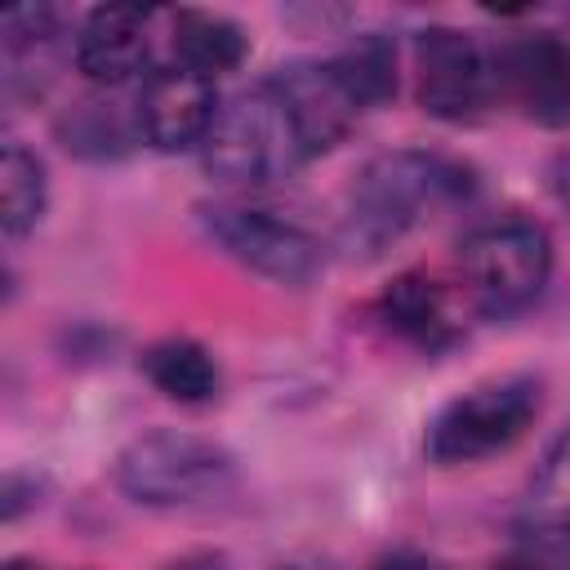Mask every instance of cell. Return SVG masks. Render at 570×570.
<instances>
[{
	"label": "cell",
	"mask_w": 570,
	"mask_h": 570,
	"mask_svg": "<svg viewBox=\"0 0 570 570\" xmlns=\"http://www.w3.org/2000/svg\"><path fill=\"white\" fill-rule=\"evenodd\" d=\"M472 169L441 151H387L361 169L338 218V249L347 258H383L432 214L468 200Z\"/></svg>",
	"instance_id": "6da1fadb"
},
{
	"label": "cell",
	"mask_w": 570,
	"mask_h": 570,
	"mask_svg": "<svg viewBox=\"0 0 570 570\" xmlns=\"http://www.w3.org/2000/svg\"><path fill=\"white\" fill-rule=\"evenodd\" d=\"M307 142L298 134V120L289 116L285 98L272 89V80H258L227 98L200 142V165L209 178L232 187H267L303 169Z\"/></svg>",
	"instance_id": "7a4b0ae2"
},
{
	"label": "cell",
	"mask_w": 570,
	"mask_h": 570,
	"mask_svg": "<svg viewBox=\"0 0 570 570\" xmlns=\"http://www.w3.org/2000/svg\"><path fill=\"white\" fill-rule=\"evenodd\" d=\"M539 410H543V383L534 374H508V379L476 383V387L450 396L432 414L423 450L441 468L490 459V454L517 445L534 428Z\"/></svg>",
	"instance_id": "3957f363"
},
{
	"label": "cell",
	"mask_w": 570,
	"mask_h": 570,
	"mask_svg": "<svg viewBox=\"0 0 570 570\" xmlns=\"http://www.w3.org/2000/svg\"><path fill=\"white\" fill-rule=\"evenodd\" d=\"M232 476L236 463L218 441L178 428L142 432L116 459V485L147 508H187L214 499L232 485Z\"/></svg>",
	"instance_id": "277c9868"
},
{
	"label": "cell",
	"mask_w": 570,
	"mask_h": 570,
	"mask_svg": "<svg viewBox=\"0 0 570 570\" xmlns=\"http://www.w3.org/2000/svg\"><path fill=\"white\" fill-rule=\"evenodd\" d=\"M459 267L472 307L490 321H508L543 294L552 276V240L530 218H499L459 245Z\"/></svg>",
	"instance_id": "5b68a950"
},
{
	"label": "cell",
	"mask_w": 570,
	"mask_h": 570,
	"mask_svg": "<svg viewBox=\"0 0 570 570\" xmlns=\"http://www.w3.org/2000/svg\"><path fill=\"white\" fill-rule=\"evenodd\" d=\"M200 227L227 258L276 285L303 289L325 272V245L303 223L276 209L218 200V205H200Z\"/></svg>",
	"instance_id": "8992f818"
},
{
	"label": "cell",
	"mask_w": 570,
	"mask_h": 570,
	"mask_svg": "<svg viewBox=\"0 0 570 570\" xmlns=\"http://www.w3.org/2000/svg\"><path fill=\"white\" fill-rule=\"evenodd\" d=\"M414 89L419 107L436 120H476L499 94L494 53L476 45V36L459 27H423L414 36Z\"/></svg>",
	"instance_id": "52a82bcc"
},
{
	"label": "cell",
	"mask_w": 570,
	"mask_h": 570,
	"mask_svg": "<svg viewBox=\"0 0 570 570\" xmlns=\"http://www.w3.org/2000/svg\"><path fill=\"white\" fill-rule=\"evenodd\" d=\"M499 94L543 129L570 125V40L557 31H525L494 49Z\"/></svg>",
	"instance_id": "ba28073f"
},
{
	"label": "cell",
	"mask_w": 570,
	"mask_h": 570,
	"mask_svg": "<svg viewBox=\"0 0 570 570\" xmlns=\"http://www.w3.org/2000/svg\"><path fill=\"white\" fill-rule=\"evenodd\" d=\"M218 94L214 80L187 71V67H156L138 98H134V116H138V138L156 151H191L205 142L214 116H218Z\"/></svg>",
	"instance_id": "9c48e42d"
},
{
	"label": "cell",
	"mask_w": 570,
	"mask_h": 570,
	"mask_svg": "<svg viewBox=\"0 0 570 570\" xmlns=\"http://www.w3.org/2000/svg\"><path fill=\"white\" fill-rule=\"evenodd\" d=\"M151 31L138 4H98L76 31V67L98 89H120L151 76Z\"/></svg>",
	"instance_id": "30bf717a"
},
{
	"label": "cell",
	"mask_w": 570,
	"mask_h": 570,
	"mask_svg": "<svg viewBox=\"0 0 570 570\" xmlns=\"http://www.w3.org/2000/svg\"><path fill=\"white\" fill-rule=\"evenodd\" d=\"M267 80L285 98L289 116L298 120V134H303L312 160L352 134L361 107L352 102V94L343 89V80L334 76L330 62H285Z\"/></svg>",
	"instance_id": "8fae6325"
},
{
	"label": "cell",
	"mask_w": 570,
	"mask_h": 570,
	"mask_svg": "<svg viewBox=\"0 0 570 570\" xmlns=\"http://www.w3.org/2000/svg\"><path fill=\"white\" fill-rule=\"evenodd\" d=\"M379 316L387 321L392 334H401L405 343L423 347V352H441L459 338L450 312H445V294L432 276H419V272H405L396 276L383 298H379Z\"/></svg>",
	"instance_id": "7c38bea8"
},
{
	"label": "cell",
	"mask_w": 570,
	"mask_h": 570,
	"mask_svg": "<svg viewBox=\"0 0 570 570\" xmlns=\"http://www.w3.org/2000/svg\"><path fill=\"white\" fill-rule=\"evenodd\" d=\"M174 53L178 67L214 80L223 71H236L249 53V40L240 31V22H232L227 13L214 9H178L174 13Z\"/></svg>",
	"instance_id": "4fadbf2b"
},
{
	"label": "cell",
	"mask_w": 570,
	"mask_h": 570,
	"mask_svg": "<svg viewBox=\"0 0 570 570\" xmlns=\"http://www.w3.org/2000/svg\"><path fill=\"white\" fill-rule=\"evenodd\" d=\"M142 374L156 392H165L178 405H205L218 396L223 374L218 361L196 338H160L142 352Z\"/></svg>",
	"instance_id": "5bb4252c"
},
{
	"label": "cell",
	"mask_w": 570,
	"mask_h": 570,
	"mask_svg": "<svg viewBox=\"0 0 570 570\" xmlns=\"http://www.w3.org/2000/svg\"><path fill=\"white\" fill-rule=\"evenodd\" d=\"M521 530L530 534H561L570 530V419L548 441L525 499H521Z\"/></svg>",
	"instance_id": "9a60e30c"
},
{
	"label": "cell",
	"mask_w": 570,
	"mask_h": 570,
	"mask_svg": "<svg viewBox=\"0 0 570 570\" xmlns=\"http://www.w3.org/2000/svg\"><path fill=\"white\" fill-rule=\"evenodd\" d=\"M58 138L67 151L76 156H89V160H111V156H125L138 138V116L134 107H116L107 98H80L62 120H58Z\"/></svg>",
	"instance_id": "2e32d148"
},
{
	"label": "cell",
	"mask_w": 570,
	"mask_h": 570,
	"mask_svg": "<svg viewBox=\"0 0 570 570\" xmlns=\"http://www.w3.org/2000/svg\"><path fill=\"white\" fill-rule=\"evenodd\" d=\"M45 205H49V178H45V165L31 147H22L18 138L4 142V156H0V227L9 240H22L40 218H45Z\"/></svg>",
	"instance_id": "e0dca14e"
},
{
	"label": "cell",
	"mask_w": 570,
	"mask_h": 570,
	"mask_svg": "<svg viewBox=\"0 0 570 570\" xmlns=\"http://www.w3.org/2000/svg\"><path fill=\"white\" fill-rule=\"evenodd\" d=\"M334 76L343 80V89L352 94V102L361 111L383 107L396 94V45L383 31H365L352 36L334 58H330Z\"/></svg>",
	"instance_id": "ac0fdd59"
},
{
	"label": "cell",
	"mask_w": 570,
	"mask_h": 570,
	"mask_svg": "<svg viewBox=\"0 0 570 570\" xmlns=\"http://www.w3.org/2000/svg\"><path fill=\"white\" fill-rule=\"evenodd\" d=\"M36 476L31 472H4V521H18L27 508H36Z\"/></svg>",
	"instance_id": "d6986e66"
},
{
	"label": "cell",
	"mask_w": 570,
	"mask_h": 570,
	"mask_svg": "<svg viewBox=\"0 0 570 570\" xmlns=\"http://www.w3.org/2000/svg\"><path fill=\"white\" fill-rule=\"evenodd\" d=\"M374 570H445L441 561H432L428 552H387L383 561H374Z\"/></svg>",
	"instance_id": "ffe728a7"
},
{
	"label": "cell",
	"mask_w": 570,
	"mask_h": 570,
	"mask_svg": "<svg viewBox=\"0 0 570 570\" xmlns=\"http://www.w3.org/2000/svg\"><path fill=\"white\" fill-rule=\"evenodd\" d=\"M169 570H227V561H223L218 552H191V557L174 561Z\"/></svg>",
	"instance_id": "44dd1931"
},
{
	"label": "cell",
	"mask_w": 570,
	"mask_h": 570,
	"mask_svg": "<svg viewBox=\"0 0 570 570\" xmlns=\"http://www.w3.org/2000/svg\"><path fill=\"white\" fill-rule=\"evenodd\" d=\"M552 191L561 196V205H570V147L557 156V165H552Z\"/></svg>",
	"instance_id": "7402d4cb"
},
{
	"label": "cell",
	"mask_w": 570,
	"mask_h": 570,
	"mask_svg": "<svg viewBox=\"0 0 570 570\" xmlns=\"http://www.w3.org/2000/svg\"><path fill=\"white\" fill-rule=\"evenodd\" d=\"M494 570H543L539 561H530V557H508V561H499Z\"/></svg>",
	"instance_id": "603a6c76"
},
{
	"label": "cell",
	"mask_w": 570,
	"mask_h": 570,
	"mask_svg": "<svg viewBox=\"0 0 570 570\" xmlns=\"http://www.w3.org/2000/svg\"><path fill=\"white\" fill-rule=\"evenodd\" d=\"M272 570H330L321 561H285V566H272Z\"/></svg>",
	"instance_id": "cb8c5ba5"
},
{
	"label": "cell",
	"mask_w": 570,
	"mask_h": 570,
	"mask_svg": "<svg viewBox=\"0 0 570 570\" xmlns=\"http://www.w3.org/2000/svg\"><path fill=\"white\" fill-rule=\"evenodd\" d=\"M4 570H40L36 561H22V557H13V561H4Z\"/></svg>",
	"instance_id": "d4e9b609"
}]
</instances>
